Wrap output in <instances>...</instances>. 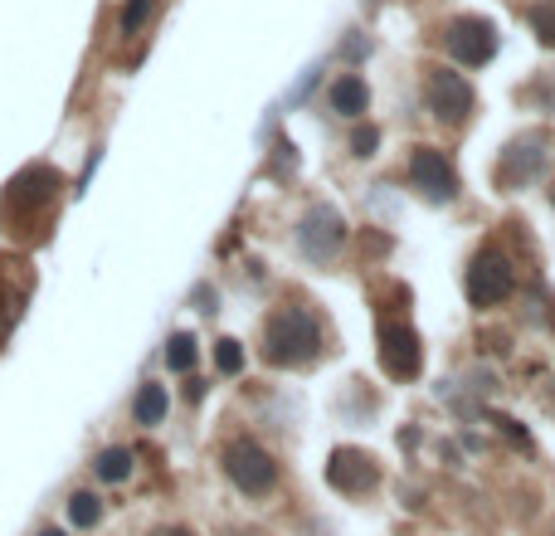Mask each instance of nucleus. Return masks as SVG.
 Masks as SVG:
<instances>
[{"label": "nucleus", "instance_id": "0eeeda50", "mask_svg": "<svg viewBox=\"0 0 555 536\" xmlns=\"http://www.w3.org/2000/svg\"><path fill=\"white\" fill-rule=\"evenodd\" d=\"M429 103H434V113H439V117H448V122H463V117L473 113V88H468L458 74L439 69V74L429 78Z\"/></svg>", "mask_w": 555, "mask_h": 536}, {"label": "nucleus", "instance_id": "ddd939ff", "mask_svg": "<svg viewBox=\"0 0 555 536\" xmlns=\"http://www.w3.org/2000/svg\"><path fill=\"white\" fill-rule=\"evenodd\" d=\"M127 473H132V454H127V449H108V454L98 459V478H103V483H122Z\"/></svg>", "mask_w": 555, "mask_h": 536}, {"label": "nucleus", "instance_id": "9d476101", "mask_svg": "<svg viewBox=\"0 0 555 536\" xmlns=\"http://www.w3.org/2000/svg\"><path fill=\"white\" fill-rule=\"evenodd\" d=\"M332 108L336 113H346V117H361L366 113V83H361L356 74L336 78L332 83Z\"/></svg>", "mask_w": 555, "mask_h": 536}, {"label": "nucleus", "instance_id": "6e6552de", "mask_svg": "<svg viewBox=\"0 0 555 536\" xmlns=\"http://www.w3.org/2000/svg\"><path fill=\"white\" fill-rule=\"evenodd\" d=\"M380 361H385V371L395 376V381H405L419 371V337L409 332V327H385L380 332Z\"/></svg>", "mask_w": 555, "mask_h": 536}, {"label": "nucleus", "instance_id": "aec40b11", "mask_svg": "<svg viewBox=\"0 0 555 536\" xmlns=\"http://www.w3.org/2000/svg\"><path fill=\"white\" fill-rule=\"evenodd\" d=\"M39 536H64V532H39Z\"/></svg>", "mask_w": 555, "mask_h": 536}, {"label": "nucleus", "instance_id": "39448f33", "mask_svg": "<svg viewBox=\"0 0 555 536\" xmlns=\"http://www.w3.org/2000/svg\"><path fill=\"white\" fill-rule=\"evenodd\" d=\"M409 181L429 195V200H453V195H458V176H453V166L444 161V152H434V147H419V152L409 156Z\"/></svg>", "mask_w": 555, "mask_h": 536}, {"label": "nucleus", "instance_id": "f8f14e48", "mask_svg": "<svg viewBox=\"0 0 555 536\" xmlns=\"http://www.w3.org/2000/svg\"><path fill=\"white\" fill-rule=\"evenodd\" d=\"M166 415V390L161 385H142V395H137V424H161Z\"/></svg>", "mask_w": 555, "mask_h": 536}, {"label": "nucleus", "instance_id": "1a4fd4ad", "mask_svg": "<svg viewBox=\"0 0 555 536\" xmlns=\"http://www.w3.org/2000/svg\"><path fill=\"white\" fill-rule=\"evenodd\" d=\"M327 478H332L341 493H361V488H370L375 483V468H370L361 454H351V449H341L332 463H327Z\"/></svg>", "mask_w": 555, "mask_h": 536}, {"label": "nucleus", "instance_id": "f03ea898", "mask_svg": "<svg viewBox=\"0 0 555 536\" xmlns=\"http://www.w3.org/2000/svg\"><path fill=\"white\" fill-rule=\"evenodd\" d=\"M224 473H229V478H234V488H244V493H268V488L278 483L273 459L263 454L259 444H249V439H239V444H229V449H224Z\"/></svg>", "mask_w": 555, "mask_h": 536}, {"label": "nucleus", "instance_id": "9b49d317", "mask_svg": "<svg viewBox=\"0 0 555 536\" xmlns=\"http://www.w3.org/2000/svg\"><path fill=\"white\" fill-rule=\"evenodd\" d=\"M69 522L83 527V532L98 527V522H103V502L93 498V493H74V498H69Z\"/></svg>", "mask_w": 555, "mask_h": 536}, {"label": "nucleus", "instance_id": "7ed1b4c3", "mask_svg": "<svg viewBox=\"0 0 555 536\" xmlns=\"http://www.w3.org/2000/svg\"><path fill=\"white\" fill-rule=\"evenodd\" d=\"M512 283H517V273H512V259L507 254H497V249H482L473 268H468V298L478 307L487 303H502L507 293H512Z\"/></svg>", "mask_w": 555, "mask_h": 536}, {"label": "nucleus", "instance_id": "423d86ee", "mask_svg": "<svg viewBox=\"0 0 555 536\" xmlns=\"http://www.w3.org/2000/svg\"><path fill=\"white\" fill-rule=\"evenodd\" d=\"M346 239V225H341V215L336 210H312L307 220H302V230H297V244L312 254V259H327L336 254V244Z\"/></svg>", "mask_w": 555, "mask_h": 536}, {"label": "nucleus", "instance_id": "a211bd4d", "mask_svg": "<svg viewBox=\"0 0 555 536\" xmlns=\"http://www.w3.org/2000/svg\"><path fill=\"white\" fill-rule=\"evenodd\" d=\"M142 15H147V0H132V10H127V30H137Z\"/></svg>", "mask_w": 555, "mask_h": 536}, {"label": "nucleus", "instance_id": "dca6fc26", "mask_svg": "<svg viewBox=\"0 0 555 536\" xmlns=\"http://www.w3.org/2000/svg\"><path fill=\"white\" fill-rule=\"evenodd\" d=\"M244 366V351L239 342H220V371H239Z\"/></svg>", "mask_w": 555, "mask_h": 536}, {"label": "nucleus", "instance_id": "20e7f679", "mask_svg": "<svg viewBox=\"0 0 555 536\" xmlns=\"http://www.w3.org/2000/svg\"><path fill=\"white\" fill-rule=\"evenodd\" d=\"M444 44H448V54H453L458 64H468V69H478V64H487V59L497 54V35H492V25L478 20V15L453 20L444 30Z\"/></svg>", "mask_w": 555, "mask_h": 536}, {"label": "nucleus", "instance_id": "f257e3e1", "mask_svg": "<svg viewBox=\"0 0 555 536\" xmlns=\"http://www.w3.org/2000/svg\"><path fill=\"white\" fill-rule=\"evenodd\" d=\"M317 346H322V332H317V322L307 317V312H278L273 322H268V361L273 366H302V361H312L317 356Z\"/></svg>", "mask_w": 555, "mask_h": 536}, {"label": "nucleus", "instance_id": "4468645a", "mask_svg": "<svg viewBox=\"0 0 555 536\" xmlns=\"http://www.w3.org/2000/svg\"><path fill=\"white\" fill-rule=\"evenodd\" d=\"M166 361H171V371H190L195 366V337H171V346H166Z\"/></svg>", "mask_w": 555, "mask_h": 536}, {"label": "nucleus", "instance_id": "f3484780", "mask_svg": "<svg viewBox=\"0 0 555 536\" xmlns=\"http://www.w3.org/2000/svg\"><path fill=\"white\" fill-rule=\"evenodd\" d=\"M375 142H380V132H375V127H366V132H356V137H351L356 156H370V152H375Z\"/></svg>", "mask_w": 555, "mask_h": 536}, {"label": "nucleus", "instance_id": "6ab92c4d", "mask_svg": "<svg viewBox=\"0 0 555 536\" xmlns=\"http://www.w3.org/2000/svg\"><path fill=\"white\" fill-rule=\"evenodd\" d=\"M166 536H195V532H166Z\"/></svg>", "mask_w": 555, "mask_h": 536}, {"label": "nucleus", "instance_id": "2eb2a0df", "mask_svg": "<svg viewBox=\"0 0 555 536\" xmlns=\"http://www.w3.org/2000/svg\"><path fill=\"white\" fill-rule=\"evenodd\" d=\"M531 25H536V35L555 44V0H541V5H531Z\"/></svg>", "mask_w": 555, "mask_h": 536}]
</instances>
